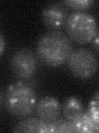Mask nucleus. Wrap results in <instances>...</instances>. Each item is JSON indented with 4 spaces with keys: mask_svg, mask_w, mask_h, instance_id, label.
<instances>
[{
    "mask_svg": "<svg viewBox=\"0 0 99 133\" xmlns=\"http://www.w3.org/2000/svg\"><path fill=\"white\" fill-rule=\"evenodd\" d=\"M73 52L69 37L60 30L42 35L36 44V57L44 64L56 68L67 62Z\"/></svg>",
    "mask_w": 99,
    "mask_h": 133,
    "instance_id": "1",
    "label": "nucleus"
},
{
    "mask_svg": "<svg viewBox=\"0 0 99 133\" xmlns=\"http://www.w3.org/2000/svg\"><path fill=\"white\" fill-rule=\"evenodd\" d=\"M4 100L6 109L11 115L25 117L34 111L37 96L32 86L24 81H18L7 87Z\"/></svg>",
    "mask_w": 99,
    "mask_h": 133,
    "instance_id": "2",
    "label": "nucleus"
},
{
    "mask_svg": "<svg viewBox=\"0 0 99 133\" xmlns=\"http://www.w3.org/2000/svg\"><path fill=\"white\" fill-rule=\"evenodd\" d=\"M64 26L70 38L80 44L93 42L98 32L96 19L86 12H72L68 16Z\"/></svg>",
    "mask_w": 99,
    "mask_h": 133,
    "instance_id": "3",
    "label": "nucleus"
},
{
    "mask_svg": "<svg viewBox=\"0 0 99 133\" xmlns=\"http://www.w3.org/2000/svg\"><path fill=\"white\" fill-rule=\"evenodd\" d=\"M66 62L71 73L80 79L92 77L98 68L96 55L91 50L84 48L73 50Z\"/></svg>",
    "mask_w": 99,
    "mask_h": 133,
    "instance_id": "4",
    "label": "nucleus"
},
{
    "mask_svg": "<svg viewBox=\"0 0 99 133\" xmlns=\"http://www.w3.org/2000/svg\"><path fill=\"white\" fill-rule=\"evenodd\" d=\"M10 69L20 81H27L35 75L38 58L31 50L22 48L16 51L10 59Z\"/></svg>",
    "mask_w": 99,
    "mask_h": 133,
    "instance_id": "5",
    "label": "nucleus"
},
{
    "mask_svg": "<svg viewBox=\"0 0 99 133\" xmlns=\"http://www.w3.org/2000/svg\"><path fill=\"white\" fill-rule=\"evenodd\" d=\"M41 16L45 26L55 31L64 26L68 18V11L63 3H52L44 8Z\"/></svg>",
    "mask_w": 99,
    "mask_h": 133,
    "instance_id": "6",
    "label": "nucleus"
},
{
    "mask_svg": "<svg viewBox=\"0 0 99 133\" xmlns=\"http://www.w3.org/2000/svg\"><path fill=\"white\" fill-rule=\"evenodd\" d=\"M37 117L45 122H51L60 118L61 106L59 101L52 97L41 98L36 105Z\"/></svg>",
    "mask_w": 99,
    "mask_h": 133,
    "instance_id": "7",
    "label": "nucleus"
},
{
    "mask_svg": "<svg viewBox=\"0 0 99 133\" xmlns=\"http://www.w3.org/2000/svg\"><path fill=\"white\" fill-rule=\"evenodd\" d=\"M13 132L48 133V122L38 117H29L16 123L12 129Z\"/></svg>",
    "mask_w": 99,
    "mask_h": 133,
    "instance_id": "8",
    "label": "nucleus"
},
{
    "mask_svg": "<svg viewBox=\"0 0 99 133\" xmlns=\"http://www.w3.org/2000/svg\"><path fill=\"white\" fill-rule=\"evenodd\" d=\"M63 112L66 120L73 122L84 113V107L80 99L75 97H69L63 105Z\"/></svg>",
    "mask_w": 99,
    "mask_h": 133,
    "instance_id": "9",
    "label": "nucleus"
},
{
    "mask_svg": "<svg viewBox=\"0 0 99 133\" xmlns=\"http://www.w3.org/2000/svg\"><path fill=\"white\" fill-rule=\"evenodd\" d=\"M74 132L79 133H94L98 131V124L91 118V116L85 111L79 118L72 122Z\"/></svg>",
    "mask_w": 99,
    "mask_h": 133,
    "instance_id": "10",
    "label": "nucleus"
},
{
    "mask_svg": "<svg viewBox=\"0 0 99 133\" xmlns=\"http://www.w3.org/2000/svg\"><path fill=\"white\" fill-rule=\"evenodd\" d=\"M64 6L69 7L75 12H84L94 3L93 0H66L62 2Z\"/></svg>",
    "mask_w": 99,
    "mask_h": 133,
    "instance_id": "11",
    "label": "nucleus"
},
{
    "mask_svg": "<svg viewBox=\"0 0 99 133\" xmlns=\"http://www.w3.org/2000/svg\"><path fill=\"white\" fill-rule=\"evenodd\" d=\"M98 92H97L95 94L93 98H92V101H91L90 104H89V107L87 112L88 114L91 116L95 122L97 124L99 123V111H98Z\"/></svg>",
    "mask_w": 99,
    "mask_h": 133,
    "instance_id": "12",
    "label": "nucleus"
},
{
    "mask_svg": "<svg viewBox=\"0 0 99 133\" xmlns=\"http://www.w3.org/2000/svg\"><path fill=\"white\" fill-rule=\"evenodd\" d=\"M5 48H6V42L4 39V37L3 34L0 32V57L3 55V53L5 51Z\"/></svg>",
    "mask_w": 99,
    "mask_h": 133,
    "instance_id": "13",
    "label": "nucleus"
},
{
    "mask_svg": "<svg viewBox=\"0 0 99 133\" xmlns=\"http://www.w3.org/2000/svg\"><path fill=\"white\" fill-rule=\"evenodd\" d=\"M94 41V47L96 48V51H98V34L94 37V39L93 40V42Z\"/></svg>",
    "mask_w": 99,
    "mask_h": 133,
    "instance_id": "14",
    "label": "nucleus"
},
{
    "mask_svg": "<svg viewBox=\"0 0 99 133\" xmlns=\"http://www.w3.org/2000/svg\"><path fill=\"white\" fill-rule=\"evenodd\" d=\"M2 102H3V95H2L1 91H0V107L2 105Z\"/></svg>",
    "mask_w": 99,
    "mask_h": 133,
    "instance_id": "15",
    "label": "nucleus"
}]
</instances>
